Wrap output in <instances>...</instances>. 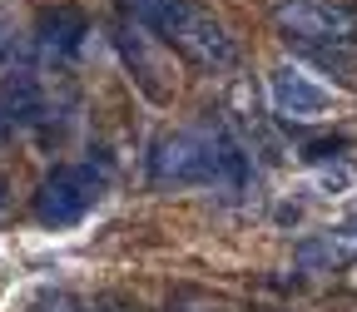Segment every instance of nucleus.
Masks as SVG:
<instances>
[{
    "instance_id": "f03ea898",
    "label": "nucleus",
    "mask_w": 357,
    "mask_h": 312,
    "mask_svg": "<svg viewBox=\"0 0 357 312\" xmlns=\"http://www.w3.org/2000/svg\"><path fill=\"white\" fill-rule=\"evenodd\" d=\"M134 25L149 30L154 40L174 45L184 60L199 70H234L238 65V40L229 35L213 10H204L199 0H124Z\"/></svg>"
},
{
    "instance_id": "f257e3e1",
    "label": "nucleus",
    "mask_w": 357,
    "mask_h": 312,
    "mask_svg": "<svg viewBox=\"0 0 357 312\" xmlns=\"http://www.w3.org/2000/svg\"><path fill=\"white\" fill-rule=\"evenodd\" d=\"M154 184L164 189H218V194H243L253 184V154L234 139L229 129H174L149 154Z\"/></svg>"
},
{
    "instance_id": "20e7f679",
    "label": "nucleus",
    "mask_w": 357,
    "mask_h": 312,
    "mask_svg": "<svg viewBox=\"0 0 357 312\" xmlns=\"http://www.w3.org/2000/svg\"><path fill=\"white\" fill-rule=\"evenodd\" d=\"M273 20L288 40L298 45H352L357 40V15L333 0H273Z\"/></svg>"
},
{
    "instance_id": "9d476101",
    "label": "nucleus",
    "mask_w": 357,
    "mask_h": 312,
    "mask_svg": "<svg viewBox=\"0 0 357 312\" xmlns=\"http://www.w3.org/2000/svg\"><path fill=\"white\" fill-rule=\"evenodd\" d=\"M318 184H323V189H333V194H342V189H352V184H357V173H352L347 164H337V169H323V173H318Z\"/></svg>"
},
{
    "instance_id": "423d86ee",
    "label": "nucleus",
    "mask_w": 357,
    "mask_h": 312,
    "mask_svg": "<svg viewBox=\"0 0 357 312\" xmlns=\"http://www.w3.org/2000/svg\"><path fill=\"white\" fill-rule=\"evenodd\" d=\"M45 119V84L35 70H6L0 75V134L10 129H30Z\"/></svg>"
},
{
    "instance_id": "6e6552de",
    "label": "nucleus",
    "mask_w": 357,
    "mask_h": 312,
    "mask_svg": "<svg viewBox=\"0 0 357 312\" xmlns=\"http://www.w3.org/2000/svg\"><path fill=\"white\" fill-rule=\"evenodd\" d=\"M114 45H119V55H124V65L134 70V84L144 89V100H154V104H169V84L159 79L164 75V65L144 50V35H134V30H119L114 35Z\"/></svg>"
},
{
    "instance_id": "39448f33",
    "label": "nucleus",
    "mask_w": 357,
    "mask_h": 312,
    "mask_svg": "<svg viewBox=\"0 0 357 312\" xmlns=\"http://www.w3.org/2000/svg\"><path fill=\"white\" fill-rule=\"evenodd\" d=\"M268 100H273V109L283 119H323L333 109V95L323 84H312L298 65H278L268 75Z\"/></svg>"
},
{
    "instance_id": "1a4fd4ad",
    "label": "nucleus",
    "mask_w": 357,
    "mask_h": 312,
    "mask_svg": "<svg viewBox=\"0 0 357 312\" xmlns=\"http://www.w3.org/2000/svg\"><path fill=\"white\" fill-rule=\"evenodd\" d=\"M84 35H89V20L75 6H60V10H45L40 15V45H45V50H55V55H75Z\"/></svg>"
},
{
    "instance_id": "0eeeda50",
    "label": "nucleus",
    "mask_w": 357,
    "mask_h": 312,
    "mask_svg": "<svg viewBox=\"0 0 357 312\" xmlns=\"http://www.w3.org/2000/svg\"><path fill=\"white\" fill-rule=\"evenodd\" d=\"M293 258H298V267H307V273H333V267L357 263V208H352L342 223H333L328 233L303 238Z\"/></svg>"
},
{
    "instance_id": "9b49d317",
    "label": "nucleus",
    "mask_w": 357,
    "mask_h": 312,
    "mask_svg": "<svg viewBox=\"0 0 357 312\" xmlns=\"http://www.w3.org/2000/svg\"><path fill=\"white\" fill-rule=\"evenodd\" d=\"M6 208H10V189H6V178H0V218H6Z\"/></svg>"
},
{
    "instance_id": "7ed1b4c3",
    "label": "nucleus",
    "mask_w": 357,
    "mask_h": 312,
    "mask_svg": "<svg viewBox=\"0 0 357 312\" xmlns=\"http://www.w3.org/2000/svg\"><path fill=\"white\" fill-rule=\"evenodd\" d=\"M105 198V173L95 164H60L45 173V184L30 198V213L40 228H75Z\"/></svg>"
}]
</instances>
